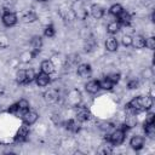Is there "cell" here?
Here are the masks:
<instances>
[{
  "instance_id": "6da1fadb",
  "label": "cell",
  "mask_w": 155,
  "mask_h": 155,
  "mask_svg": "<svg viewBox=\"0 0 155 155\" xmlns=\"http://www.w3.org/2000/svg\"><path fill=\"white\" fill-rule=\"evenodd\" d=\"M151 105H153L151 97H149V96H139V97L133 98L126 107H127V109H130L133 113H136V111L149 109V108H151Z\"/></svg>"
},
{
  "instance_id": "7a4b0ae2",
  "label": "cell",
  "mask_w": 155,
  "mask_h": 155,
  "mask_svg": "<svg viewBox=\"0 0 155 155\" xmlns=\"http://www.w3.org/2000/svg\"><path fill=\"white\" fill-rule=\"evenodd\" d=\"M124 139H125V131H122V130H116L115 132H113L111 134H109L107 137V140L111 142L115 145L121 144L124 142Z\"/></svg>"
},
{
  "instance_id": "3957f363",
  "label": "cell",
  "mask_w": 155,
  "mask_h": 155,
  "mask_svg": "<svg viewBox=\"0 0 155 155\" xmlns=\"http://www.w3.org/2000/svg\"><path fill=\"white\" fill-rule=\"evenodd\" d=\"M28 134H29V127H28V125L23 124V125L19 127V130H18V132H17L15 139H16V142H23V140L27 139Z\"/></svg>"
},
{
  "instance_id": "277c9868",
  "label": "cell",
  "mask_w": 155,
  "mask_h": 155,
  "mask_svg": "<svg viewBox=\"0 0 155 155\" xmlns=\"http://www.w3.org/2000/svg\"><path fill=\"white\" fill-rule=\"evenodd\" d=\"M38 113H35V111H27L24 115H23V121H24V124L25 125H33L36 120H38Z\"/></svg>"
},
{
  "instance_id": "5b68a950",
  "label": "cell",
  "mask_w": 155,
  "mask_h": 155,
  "mask_svg": "<svg viewBox=\"0 0 155 155\" xmlns=\"http://www.w3.org/2000/svg\"><path fill=\"white\" fill-rule=\"evenodd\" d=\"M2 22H4L5 25L11 27V25H13V24L17 22V17H16V15L12 13V12H6V13L2 16Z\"/></svg>"
},
{
  "instance_id": "8992f818",
  "label": "cell",
  "mask_w": 155,
  "mask_h": 155,
  "mask_svg": "<svg viewBox=\"0 0 155 155\" xmlns=\"http://www.w3.org/2000/svg\"><path fill=\"white\" fill-rule=\"evenodd\" d=\"M35 81H36L38 86H41V87L48 85V82H50L48 74H45V73H40V74H38V75L35 76Z\"/></svg>"
},
{
  "instance_id": "52a82bcc",
  "label": "cell",
  "mask_w": 155,
  "mask_h": 155,
  "mask_svg": "<svg viewBox=\"0 0 155 155\" xmlns=\"http://www.w3.org/2000/svg\"><path fill=\"white\" fill-rule=\"evenodd\" d=\"M130 145H131L133 149L139 150V149H142L143 145H144V139H143L142 137H139V136H134V137L130 140Z\"/></svg>"
},
{
  "instance_id": "ba28073f",
  "label": "cell",
  "mask_w": 155,
  "mask_h": 155,
  "mask_svg": "<svg viewBox=\"0 0 155 155\" xmlns=\"http://www.w3.org/2000/svg\"><path fill=\"white\" fill-rule=\"evenodd\" d=\"M76 119L78 121L80 122H84V121H87L90 119V111L86 109V108H80L76 113Z\"/></svg>"
},
{
  "instance_id": "9c48e42d",
  "label": "cell",
  "mask_w": 155,
  "mask_h": 155,
  "mask_svg": "<svg viewBox=\"0 0 155 155\" xmlns=\"http://www.w3.org/2000/svg\"><path fill=\"white\" fill-rule=\"evenodd\" d=\"M103 13H104V10H103V7L101 5H92L91 6V15H92V17L98 19V18L103 17Z\"/></svg>"
},
{
  "instance_id": "30bf717a",
  "label": "cell",
  "mask_w": 155,
  "mask_h": 155,
  "mask_svg": "<svg viewBox=\"0 0 155 155\" xmlns=\"http://www.w3.org/2000/svg\"><path fill=\"white\" fill-rule=\"evenodd\" d=\"M101 86H99V81H96V80H92L90 82L86 84V91L90 92V93H97L99 91Z\"/></svg>"
},
{
  "instance_id": "8fae6325",
  "label": "cell",
  "mask_w": 155,
  "mask_h": 155,
  "mask_svg": "<svg viewBox=\"0 0 155 155\" xmlns=\"http://www.w3.org/2000/svg\"><path fill=\"white\" fill-rule=\"evenodd\" d=\"M18 111H17V115H24L27 111H29V103L25 101V99H21L18 103Z\"/></svg>"
},
{
  "instance_id": "7c38bea8",
  "label": "cell",
  "mask_w": 155,
  "mask_h": 155,
  "mask_svg": "<svg viewBox=\"0 0 155 155\" xmlns=\"http://www.w3.org/2000/svg\"><path fill=\"white\" fill-rule=\"evenodd\" d=\"M136 48H143L145 46V39L142 35H136L134 38H132V44Z\"/></svg>"
},
{
  "instance_id": "4fadbf2b",
  "label": "cell",
  "mask_w": 155,
  "mask_h": 155,
  "mask_svg": "<svg viewBox=\"0 0 155 155\" xmlns=\"http://www.w3.org/2000/svg\"><path fill=\"white\" fill-rule=\"evenodd\" d=\"M53 70H54V67H53V64H52L51 61H44L41 63V71L42 73L50 75L51 73H53Z\"/></svg>"
},
{
  "instance_id": "5bb4252c",
  "label": "cell",
  "mask_w": 155,
  "mask_h": 155,
  "mask_svg": "<svg viewBox=\"0 0 155 155\" xmlns=\"http://www.w3.org/2000/svg\"><path fill=\"white\" fill-rule=\"evenodd\" d=\"M78 74L82 78H87L91 74V67L88 64H81L78 68Z\"/></svg>"
},
{
  "instance_id": "9a60e30c",
  "label": "cell",
  "mask_w": 155,
  "mask_h": 155,
  "mask_svg": "<svg viewBox=\"0 0 155 155\" xmlns=\"http://www.w3.org/2000/svg\"><path fill=\"white\" fill-rule=\"evenodd\" d=\"M30 44H31V47L34 48V54H35L38 51H40V48H41V46H42L41 38H40V36H34V38L31 39Z\"/></svg>"
},
{
  "instance_id": "2e32d148",
  "label": "cell",
  "mask_w": 155,
  "mask_h": 155,
  "mask_svg": "<svg viewBox=\"0 0 155 155\" xmlns=\"http://www.w3.org/2000/svg\"><path fill=\"white\" fill-rule=\"evenodd\" d=\"M105 47H107V50L110 51V52L116 51V48H117V41H116V39L109 38V39L107 40V42H105Z\"/></svg>"
},
{
  "instance_id": "e0dca14e",
  "label": "cell",
  "mask_w": 155,
  "mask_h": 155,
  "mask_svg": "<svg viewBox=\"0 0 155 155\" xmlns=\"http://www.w3.org/2000/svg\"><path fill=\"white\" fill-rule=\"evenodd\" d=\"M117 18H119V23H122V24H128L131 22V16L126 11H122L120 15H117Z\"/></svg>"
},
{
  "instance_id": "ac0fdd59",
  "label": "cell",
  "mask_w": 155,
  "mask_h": 155,
  "mask_svg": "<svg viewBox=\"0 0 155 155\" xmlns=\"http://www.w3.org/2000/svg\"><path fill=\"white\" fill-rule=\"evenodd\" d=\"M144 130H145V133L149 137H154V134H155V124L154 122L144 124Z\"/></svg>"
},
{
  "instance_id": "d6986e66",
  "label": "cell",
  "mask_w": 155,
  "mask_h": 155,
  "mask_svg": "<svg viewBox=\"0 0 155 155\" xmlns=\"http://www.w3.org/2000/svg\"><path fill=\"white\" fill-rule=\"evenodd\" d=\"M107 29H108V33L115 34V33H117L120 30V23L119 22H111V23L108 24V28Z\"/></svg>"
},
{
  "instance_id": "ffe728a7",
  "label": "cell",
  "mask_w": 155,
  "mask_h": 155,
  "mask_svg": "<svg viewBox=\"0 0 155 155\" xmlns=\"http://www.w3.org/2000/svg\"><path fill=\"white\" fill-rule=\"evenodd\" d=\"M65 125H67V128L69 131H71V132H78L80 130V126H79V124L75 120H69Z\"/></svg>"
},
{
  "instance_id": "44dd1931",
  "label": "cell",
  "mask_w": 155,
  "mask_h": 155,
  "mask_svg": "<svg viewBox=\"0 0 155 155\" xmlns=\"http://www.w3.org/2000/svg\"><path fill=\"white\" fill-rule=\"evenodd\" d=\"M113 85H114V84H113L107 76H105L102 81H99V86H101V88H104V90H110V88L113 87Z\"/></svg>"
},
{
  "instance_id": "7402d4cb",
  "label": "cell",
  "mask_w": 155,
  "mask_h": 155,
  "mask_svg": "<svg viewBox=\"0 0 155 155\" xmlns=\"http://www.w3.org/2000/svg\"><path fill=\"white\" fill-rule=\"evenodd\" d=\"M122 11H124V10H122V6H121L120 4H115V5H113V6L110 7V10H109V12H110L111 15H114V16L120 15Z\"/></svg>"
},
{
  "instance_id": "603a6c76",
  "label": "cell",
  "mask_w": 155,
  "mask_h": 155,
  "mask_svg": "<svg viewBox=\"0 0 155 155\" xmlns=\"http://www.w3.org/2000/svg\"><path fill=\"white\" fill-rule=\"evenodd\" d=\"M17 81L19 84H25L27 82V78H25V70H19L17 73Z\"/></svg>"
},
{
  "instance_id": "cb8c5ba5",
  "label": "cell",
  "mask_w": 155,
  "mask_h": 155,
  "mask_svg": "<svg viewBox=\"0 0 155 155\" xmlns=\"http://www.w3.org/2000/svg\"><path fill=\"white\" fill-rule=\"evenodd\" d=\"M35 73L33 69H29V70H25V78H27V82H31L34 79H35Z\"/></svg>"
},
{
  "instance_id": "d4e9b609",
  "label": "cell",
  "mask_w": 155,
  "mask_h": 155,
  "mask_svg": "<svg viewBox=\"0 0 155 155\" xmlns=\"http://www.w3.org/2000/svg\"><path fill=\"white\" fill-rule=\"evenodd\" d=\"M145 46L148 47V48H150V50H154L155 48V38H148L147 40H145Z\"/></svg>"
},
{
  "instance_id": "484cf974",
  "label": "cell",
  "mask_w": 155,
  "mask_h": 155,
  "mask_svg": "<svg viewBox=\"0 0 155 155\" xmlns=\"http://www.w3.org/2000/svg\"><path fill=\"white\" fill-rule=\"evenodd\" d=\"M128 127H133V126H136V124H137V119L133 116V115H131V116H128L127 119H126V122H125Z\"/></svg>"
},
{
  "instance_id": "4316f807",
  "label": "cell",
  "mask_w": 155,
  "mask_h": 155,
  "mask_svg": "<svg viewBox=\"0 0 155 155\" xmlns=\"http://www.w3.org/2000/svg\"><path fill=\"white\" fill-rule=\"evenodd\" d=\"M36 19V16L33 13V12H29V13H27V15H24V17H23V21L24 22H34Z\"/></svg>"
},
{
  "instance_id": "83f0119b",
  "label": "cell",
  "mask_w": 155,
  "mask_h": 155,
  "mask_svg": "<svg viewBox=\"0 0 155 155\" xmlns=\"http://www.w3.org/2000/svg\"><path fill=\"white\" fill-rule=\"evenodd\" d=\"M53 35H54V28H53V25H47L45 28V36L52 38Z\"/></svg>"
},
{
  "instance_id": "f1b7e54d",
  "label": "cell",
  "mask_w": 155,
  "mask_h": 155,
  "mask_svg": "<svg viewBox=\"0 0 155 155\" xmlns=\"http://www.w3.org/2000/svg\"><path fill=\"white\" fill-rule=\"evenodd\" d=\"M107 78H108V79H109V80H110V81H111L113 84H116V82L119 81V79H120V75H119V74H115V73H114V74H109V75H108Z\"/></svg>"
},
{
  "instance_id": "f546056e",
  "label": "cell",
  "mask_w": 155,
  "mask_h": 155,
  "mask_svg": "<svg viewBox=\"0 0 155 155\" xmlns=\"http://www.w3.org/2000/svg\"><path fill=\"white\" fill-rule=\"evenodd\" d=\"M122 44H124L125 46H130V45L132 44V38H131L130 35H125V36L122 38Z\"/></svg>"
},
{
  "instance_id": "4dcf8cb0",
  "label": "cell",
  "mask_w": 155,
  "mask_h": 155,
  "mask_svg": "<svg viewBox=\"0 0 155 155\" xmlns=\"http://www.w3.org/2000/svg\"><path fill=\"white\" fill-rule=\"evenodd\" d=\"M7 111L11 113V114H16V115H17V111H18V104H17V103H16V104H12V105L7 109Z\"/></svg>"
},
{
  "instance_id": "1f68e13d",
  "label": "cell",
  "mask_w": 155,
  "mask_h": 155,
  "mask_svg": "<svg viewBox=\"0 0 155 155\" xmlns=\"http://www.w3.org/2000/svg\"><path fill=\"white\" fill-rule=\"evenodd\" d=\"M154 119H155L154 114H153V113H149V114H148V116H147V119H145V124H150V122H154Z\"/></svg>"
},
{
  "instance_id": "d6a6232c",
  "label": "cell",
  "mask_w": 155,
  "mask_h": 155,
  "mask_svg": "<svg viewBox=\"0 0 155 155\" xmlns=\"http://www.w3.org/2000/svg\"><path fill=\"white\" fill-rule=\"evenodd\" d=\"M137 86H138V82L134 81V80L128 82V88H137Z\"/></svg>"
},
{
  "instance_id": "836d02e7",
  "label": "cell",
  "mask_w": 155,
  "mask_h": 155,
  "mask_svg": "<svg viewBox=\"0 0 155 155\" xmlns=\"http://www.w3.org/2000/svg\"><path fill=\"white\" fill-rule=\"evenodd\" d=\"M39 1H46V0H39Z\"/></svg>"
}]
</instances>
